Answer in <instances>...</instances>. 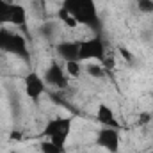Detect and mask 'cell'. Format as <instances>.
Returning <instances> with one entry per match:
<instances>
[{
	"instance_id": "1",
	"label": "cell",
	"mask_w": 153,
	"mask_h": 153,
	"mask_svg": "<svg viewBox=\"0 0 153 153\" xmlns=\"http://www.w3.org/2000/svg\"><path fill=\"white\" fill-rule=\"evenodd\" d=\"M64 13H68L76 25L91 29L94 34H100L102 30V20L98 13L96 0H61V7Z\"/></svg>"
},
{
	"instance_id": "2",
	"label": "cell",
	"mask_w": 153,
	"mask_h": 153,
	"mask_svg": "<svg viewBox=\"0 0 153 153\" xmlns=\"http://www.w3.org/2000/svg\"><path fill=\"white\" fill-rule=\"evenodd\" d=\"M71 130H73V117L71 116H57V117H52L45 123L41 135L45 139L52 141L61 150H64L68 141H70Z\"/></svg>"
},
{
	"instance_id": "3",
	"label": "cell",
	"mask_w": 153,
	"mask_h": 153,
	"mask_svg": "<svg viewBox=\"0 0 153 153\" xmlns=\"http://www.w3.org/2000/svg\"><path fill=\"white\" fill-rule=\"evenodd\" d=\"M78 61L84 62H91L96 61L98 64H105L107 62V52H105V41L102 38V34H94L87 39L80 41V50H78Z\"/></svg>"
},
{
	"instance_id": "4",
	"label": "cell",
	"mask_w": 153,
	"mask_h": 153,
	"mask_svg": "<svg viewBox=\"0 0 153 153\" xmlns=\"http://www.w3.org/2000/svg\"><path fill=\"white\" fill-rule=\"evenodd\" d=\"M0 52L16 55L20 59H25V61H29V57H30L27 39L22 34L13 32V30H9L5 27H0Z\"/></svg>"
},
{
	"instance_id": "5",
	"label": "cell",
	"mask_w": 153,
	"mask_h": 153,
	"mask_svg": "<svg viewBox=\"0 0 153 153\" xmlns=\"http://www.w3.org/2000/svg\"><path fill=\"white\" fill-rule=\"evenodd\" d=\"M94 144L98 148H103L107 153H119V146H121V128L102 126L96 132Z\"/></svg>"
},
{
	"instance_id": "6",
	"label": "cell",
	"mask_w": 153,
	"mask_h": 153,
	"mask_svg": "<svg viewBox=\"0 0 153 153\" xmlns=\"http://www.w3.org/2000/svg\"><path fill=\"white\" fill-rule=\"evenodd\" d=\"M43 78H45L46 85L61 89V91L68 89V85H70V76H68L66 70H64V64H61L59 61H52L46 66V70L43 73Z\"/></svg>"
},
{
	"instance_id": "7",
	"label": "cell",
	"mask_w": 153,
	"mask_h": 153,
	"mask_svg": "<svg viewBox=\"0 0 153 153\" xmlns=\"http://www.w3.org/2000/svg\"><path fill=\"white\" fill-rule=\"evenodd\" d=\"M23 91H25L27 98H30L32 102H38L46 93V82H45L43 75H39L38 71L27 73L23 76Z\"/></svg>"
},
{
	"instance_id": "8",
	"label": "cell",
	"mask_w": 153,
	"mask_h": 153,
	"mask_svg": "<svg viewBox=\"0 0 153 153\" xmlns=\"http://www.w3.org/2000/svg\"><path fill=\"white\" fill-rule=\"evenodd\" d=\"M78 50H80V41H59L55 45V53L62 62L78 61Z\"/></svg>"
},
{
	"instance_id": "9",
	"label": "cell",
	"mask_w": 153,
	"mask_h": 153,
	"mask_svg": "<svg viewBox=\"0 0 153 153\" xmlns=\"http://www.w3.org/2000/svg\"><path fill=\"white\" fill-rule=\"evenodd\" d=\"M96 121L102 125V126H111V128H121L119 126V121L116 119V114L112 111L111 105L107 103H100L96 107Z\"/></svg>"
},
{
	"instance_id": "10",
	"label": "cell",
	"mask_w": 153,
	"mask_h": 153,
	"mask_svg": "<svg viewBox=\"0 0 153 153\" xmlns=\"http://www.w3.org/2000/svg\"><path fill=\"white\" fill-rule=\"evenodd\" d=\"M27 23V9L20 4L11 5V16H9V25L14 27H25Z\"/></svg>"
},
{
	"instance_id": "11",
	"label": "cell",
	"mask_w": 153,
	"mask_h": 153,
	"mask_svg": "<svg viewBox=\"0 0 153 153\" xmlns=\"http://www.w3.org/2000/svg\"><path fill=\"white\" fill-rule=\"evenodd\" d=\"M11 5L5 0H0V27L9 25V16H11Z\"/></svg>"
},
{
	"instance_id": "12",
	"label": "cell",
	"mask_w": 153,
	"mask_h": 153,
	"mask_svg": "<svg viewBox=\"0 0 153 153\" xmlns=\"http://www.w3.org/2000/svg\"><path fill=\"white\" fill-rule=\"evenodd\" d=\"M64 70L70 78H78L82 75V62L73 61V62H64Z\"/></svg>"
},
{
	"instance_id": "13",
	"label": "cell",
	"mask_w": 153,
	"mask_h": 153,
	"mask_svg": "<svg viewBox=\"0 0 153 153\" xmlns=\"http://www.w3.org/2000/svg\"><path fill=\"white\" fill-rule=\"evenodd\" d=\"M39 152L41 153H64V150H61L59 146H55L52 141L45 139V141L39 143Z\"/></svg>"
},
{
	"instance_id": "14",
	"label": "cell",
	"mask_w": 153,
	"mask_h": 153,
	"mask_svg": "<svg viewBox=\"0 0 153 153\" xmlns=\"http://www.w3.org/2000/svg\"><path fill=\"white\" fill-rule=\"evenodd\" d=\"M57 16H59V20H61V22H62V23H64L66 27H70V29H75V27H78V25L75 23V20H73V18H71V16H70L68 13H64L62 9H59Z\"/></svg>"
},
{
	"instance_id": "15",
	"label": "cell",
	"mask_w": 153,
	"mask_h": 153,
	"mask_svg": "<svg viewBox=\"0 0 153 153\" xmlns=\"http://www.w3.org/2000/svg\"><path fill=\"white\" fill-rule=\"evenodd\" d=\"M137 9L144 14H153V2L152 0H141V2H137Z\"/></svg>"
},
{
	"instance_id": "16",
	"label": "cell",
	"mask_w": 153,
	"mask_h": 153,
	"mask_svg": "<svg viewBox=\"0 0 153 153\" xmlns=\"http://www.w3.org/2000/svg\"><path fill=\"white\" fill-rule=\"evenodd\" d=\"M139 117H141V119H139V125H146V123L152 121V114H150V112H143Z\"/></svg>"
},
{
	"instance_id": "17",
	"label": "cell",
	"mask_w": 153,
	"mask_h": 153,
	"mask_svg": "<svg viewBox=\"0 0 153 153\" xmlns=\"http://www.w3.org/2000/svg\"><path fill=\"white\" fill-rule=\"evenodd\" d=\"M5 2H9V4H16V2H14V0H5Z\"/></svg>"
},
{
	"instance_id": "18",
	"label": "cell",
	"mask_w": 153,
	"mask_h": 153,
	"mask_svg": "<svg viewBox=\"0 0 153 153\" xmlns=\"http://www.w3.org/2000/svg\"><path fill=\"white\" fill-rule=\"evenodd\" d=\"M148 153H153V148H152V150H150V152H148Z\"/></svg>"
},
{
	"instance_id": "19",
	"label": "cell",
	"mask_w": 153,
	"mask_h": 153,
	"mask_svg": "<svg viewBox=\"0 0 153 153\" xmlns=\"http://www.w3.org/2000/svg\"><path fill=\"white\" fill-rule=\"evenodd\" d=\"M9 153H20V152H9Z\"/></svg>"
},
{
	"instance_id": "20",
	"label": "cell",
	"mask_w": 153,
	"mask_h": 153,
	"mask_svg": "<svg viewBox=\"0 0 153 153\" xmlns=\"http://www.w3.org/2000/svg\"><path fill=\"white\" fill-rule=\"evenodd\" d=\"M152 2H153V0H152Z\"/></svg>"
}]
</instances>
